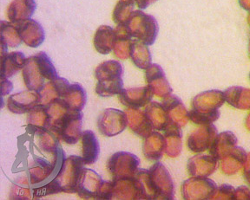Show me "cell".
<instances>
[{
	"instance_id": "cell-1",
	"label": "cell",
	"mask_w": 250,
	"mask_h": 200,
	"mask_svg": "<svg viewBox=\"0 0 250 200\" xmlns=\"http://www.w3.org/2000/svg\"><path fill=\"white\" fill-rule=\"evenodd\" d=\"M20 148L21 163L27 162L31 184L46 181L64 161L59 139L50 130L28 126L27 133L21 137Z\"/></svg>"
},
{
	"instance_id": "cell-2",
	"label": "cell",
	"mask_w": 250,
	"mask_h": 200,
	"mask_svg": "<svg viewBox=\"0 0 250 200\" xmlns=\"http://www.w3.org/2000/svg\"><path fill=\"white\" fill-rule=\"evenodd\" d=\"M84 165L83 158L80 156L71 155L64 159L54 179L43 186L33 190V199L37 200L60 192L77 193L78 180Z\"/></svg>"
},
{
	"instance_id": "cell-3",
	"label": "cell",
	"mask_w": 250,
	"mask_h": 200,
	"mask_svg": "<svg viewBox=\"0 0 250 200\" xmlns=\"http://www.w3.org/2000/svg\"><path fill=\"white\" fill-rule=\"evenodd\" d=\"M124 70L117 61H107L101 63L95 71L98 80L96 93L101 97H110L119 94L124 90Z\"/></svg>"
},
{
	"instance_id": "cell-4",
	"label": "cell",
	"mask_w": 250,
	"mask_h": 200,
	"mask_svg": "<svg viewBox=\"0 0 250 200\" xmlns=\"http://www.w3.org/2000/svg\"><path fill=\"white\" fill-rule=\"evenodd\" d=\"M126 25L132 37L146 45H152L158 34V24L154 17L142 11H134Z\"/></svg>"
},
{
	"instance_id": "cell-5",
	"label": "cell",
	"mask_w": 250,
	"mask_h": 200,
	"mask_svg": "<svg viewBox=\"0 0 250 200\" xmlns=\"http://www.w3.org/2000/svg\"><path fill=\"white\" fill-rule=\"evenodd\" d=\"M140 160L133 153L117 152L107 162V170L113 180L132 179L139 168Z\"/></svg>"
},
{
	"instance_id": "cell-6",
	"label": "cell",
	"mask_w": 250,
	"mask_h": 200,
	"mask_svg": "<svg viewBox=\"0 0 250 200\" xmlns=\"http://www.w3.org/2000/svg\"><path fill=\"white\" fill-rule=\"evenodd\" d=\"M83 118V114L81 111L70 110L53 133L66 144L74 145L82 136Z\"/></svg>"
},
{
	"instance_id": "cell-7",
	"label": "cell",
	"mask_w": 250,
	"mask_h": 200,
	"mask_svg": "<svg viewBox=\"0 0 250 200\" xmlns=\"http://www.w3.org/2000/svg\"><path fill=\"white\" fill-rule=\"evenodd\" d=\"M128 126L126 113L116 109H104L98 118V127L102 135L113 137L125 131Z\"/></svg>"
},
{
	"instance_id": "cell-8",
	"label": "cell",
	"mask_w": 250,
	"mask_h": 200,
	"mask_svg": "<svg viewBox=\"0 0 250 200\" xmlns=\"http://www.w3.org/2000/svg\"><path fill=\"white\" fill-rule=\"evenodd\" d=\"M148 171L156 200H173L175 188L168 170L162 163L157 162Z\"/></svg>"
},
{
	"instance_id": "cell-9",
	"label": "cell",
	"mask_w": 250,
	"mask_h": 200,
	"mask_svg": "<svg viewBox=\"0 0 250 200\" xmlns=\"http://www.w3.org/2000/svg\"><path fill=\"white\" fill-rule=\"evenodd\" d=\"M216 185L211 180L205 179L204 177H195L183 184V196L185 200H207L210 199L213 194L209 192H215Z\"/></svg>"
},
{
	"instance_id": "cell-10",
	"label": "cell",
	"mask_w": 250,
	"mask_h": 200,
	"mask_svg": "<svg viewBox=\"0 0 250 200\" xmlns=\"http://www.w3.org/2000/svg\"><path fill=\"white\" fill-rule=\"evenodd\" d=\"M40 92L39 91H22L12 94L7 100V109L13 114L29 113L34 107L40 103Z\"/></svg>"
},
{
	"instance_id": "cell-11",
	"label": "cell",
	"mask_w": 250,
	"mask_h": 200,
	"mask_svg": "<svg viewBox=\"0 0 250 200\" xmlns=\"http://www.w3.org/2000/svg\"><path fill=\"white\" fill-rule=\"evenodd\" d=\"M101 176L92 169L83 168L81 171L78 183L77 193L81 199H96L103 183Z\"/></svg>"
},
{
	"instance_id": "cell-12",
	"label": "cell",
	"mask_w": 250,
	"mask_h": 200,
	"mask_svg": "<svg viewBox=\"0 0 250 200\" xmlns=\"http://www.w3.org/2000/svg\"><path fill=\"white\" fill-rule=\"evenodd\" d=\"M216 136L217 130L214 125H202L189 135L187 145L192 152L201 153L210 147Z\"/></svg>"
},
{
	"instance_id": "cell-13",
	"label": "cell",
	"mask_w": 250,
	"mask_h": 200,
	"mask_svg": "<svg viewBox=\"0 0 250 200\" xmlns=\"http://www.w3.org/2000/svg\"><path fill=\"white\" fill-rule=\"evenodd\" d=\"M15 25L22 41L29 47H39L43 43L45 35L42 25L39 22L29 18L17 23Z\"/></svg>"
},
{
	"instance_id": "cell-14",
	"label": "cell",
	"mask_w": 250,
	"mask_h": 200,
	"mask_svg": "<svg viewBox=\"0 0 250 200\" xmlns=\"http://www.w3.org/2000/svg\"><path fill=\"white\" fill-rule=\"evenodd\" d=\"M145 79L153 94L164 98L171 93L172 89L165 78L163 69L157 64H150L146 69Z\"/></svg>"
},
{
	"instance_id": "cell-15",
	"label": "cell",
	"mask_w": 250,
	"mask_h": 200,
	"mask_svg": "<svg viewBox=\"0 0 250 200\" xmlns=\"http://www.w3.org/2000/svg\"><path fill=\"white\" fill-rule=\"evenodd\" d=\"M118 95L119 101L123 105L129 109H140L148 105L154 94L149 87L146 86L123 90Z\"/></svg>"
},
{
	"instance_id": "cell-16",
	"label": "cell",
	"mask_w": 250,
	"mask_h": 200,
	"mask_svg": "<svg viewBox=\"0 0 250 200\" xmlns=\"http://www.w3.org/2000/svg\"><path fill=\"white\" fill-rule=\"evenodd\" d=\"M125 113L129 128L139 137L146 138L152 133V124L145 111H141L139 109H128Z\"/></svg>"
},
{
	"instance_id": "cell-17",
	"label": "cell",
	"mask_w": 250,
	"mask_h": 200,
	"mask_svg": "<svg viewBox=\"0 0 250 200\" xmlns=\"http://www.w3.org/2000/svg\"><path fill=\"white\" fill-rule=\"evenodd\" d=\"M23 82L28 90L30 91H40L44 86V77L39 70V65L36 62L34 55H31L26 60L25 65L22 71Z\"/></svg>"
},
{
	"instance_id": "cell-18",
	"label": "cell",
	"mask_w": 250,
	"mask_h": 200,
	"mask_svg": "<svg viewBox=\"0 0 250 200\" xmlns=\"http://www.w3.org/2000/svg\"><path fill=\"white\" fill-rule=\"evenodd\" d=\"M117 41L115 29L109 25H101L94 36V47L98 53L107 55L113 51Z\"/></svg>"
},
{
	"instance_id": "cell-19",
	"label": "cell",
	"mask_w": 250,
	"mask_h": 200,
	"mask_svg": "<svg viewBox=\"0 0 250 200\" xmlns=\"http://www.w3.org/2000/svg\"><path fill=\"white\" fill-rule=\"evenodd\" d=\"M35 10L34 0H13L8 6V18L13 24H17L23 20L29 19Z\"/></svg>"
},
{
	"instance_id": "cell-20",
	"label": "cell",
	"mask_w": 250,
	"mask_h": 200,
	"mask_svg": "<svg viewBox=\"0 0 250 200\" xmlns=\"http://www.w3.org/2000/svg\"><path fill=\"white\" fill-rule=\"evenodd\" d=\"M27 58L22 52L14 51L1 55V79H7L22 70Z\"/></svg>"
},
{
	"instance_id": "cell-21",
	"label": "cell",
	"mask_w": 250,
	"mask_h": 200,
	"mask_svg": "<svg viewBox=\"0 0 250 200\" xmlns=\"http://www.w3.org/2000/svg\"><path fill=\"white\" fill-rule=\"evenodd\" d=\"M82 158L85 165H92L98 161L100 145L93 131L85 130L82 133Z\"/></svg>"
},
{
	"instance_id": "cell-22",
	"label": "cell",
	"mask_w": 250,
	"mask_h": 200,
	"mask_svg": "<svg viewBox=\"0 0 250 200\" xmlns=\"http://www.w3.org/2000/svg\"><path fill=\"white\" fill-rule=\"evenodd\" d=\"M164 109L167 111L169 120L175 122L179 127H184L187 122L188 113L183 102L176 95H167L163 102Z\"/></svg>"
},
{
	"instance_id": "cell-23",
	"label": "cell",
	"mask_w": 250,
	"mask_h": 200,
	"mask_svg": "<svg viewBox=\"0 0 250 200\" xmlns=\"http://www.w3.org/2000/svg\"><path fill=\"white\" fill-rule=\"evenodd\" d=\"M70 85L66 79L61 77H58L53 81H50V83H45L43 90L40 91L41 99L39 104L46 106L54 100L62 98V95Z\"/></svg>"
},
{
	"instance_id": "cell-24",
	"label": "cell",
	"mask_w": 250,
	"mask_h": 200,
	"mask_svg": "<svg viewBox=\"0 0 250 200\" xmlns=\"http://www.w3.org/2000/svg\"><path fill=\"white\" fill-rule=\"evenodd\" d=\"M111 200H141L135 179H120L112 181Z\"/></svg>"
},
{
	"instance_id": "cell-25",
	"label": "cell",
	"mask_w": 250,
	"mask_h": 200,
	"mask_svg": "<svg viewBox=\"0 0 250 200\" xmlns=\"http://www.w3.org/2000/svg\"><path fill=\"white\" fill-rule=\"evenodd\" d=\"M165 138L157 132H152L145 138L143 153L148 161H159L165 150Z\"/></svg>"
},
{
	"instance_id": "cell-26",
	"label": "cell",
	"mask_w": 250,
	"mask_h": 200,
	"mask_svg": "<svg viewBox=\"0 0 250 200\" xmlns=\"http://www.w3.org/2000/svg\"><path fill=\"white\" fill-rule=\"evenodd\" d=\"M216 166V159L213 156L197 155L188 162V173L195 177H207L214 172Z\"/></svg>"
},
{
	"instance_id": "cell-27",
	"label": "cell",
	"mask_w": 250,
	"mask_h": 200,
	"mask_svg": "<svg viewBox=\"0 0 250 200\" xmlns=\"http://www.w3.org/2000/svg\"><path fill=\"white\" fill-rule=\"evenodd\" d=\"M117 41L114 47V55L121 60L129 58L130 56V49L133 40L129 33V28L126 24H117L115 29Z\"/></svg>"
},
{
	"instance_id": "cell-28",
	"label": "cell",
	"mask_w": 250,
	"mask_h": 200,
	"mask_svg": "<svg viewBox=\"0 0 250 200\" xmlns=\"http://www.w3.org/2000/svg\"><path fill=\"white\" fill-rule=\"evenodd\" d=\"M145 113L151 122L153 128L156 130L164 131L170 121L164 105L158 102H149L145 108Z\"/></svg>"
},
{
	"instance_id": "cell-29",
	"label": "cell",
	"mask_w": 250,
	"mask_h": 200,
	"mask_svg": "<svg viewBox=\"0 0 250 200\" xmlns=\"http://www.w3.org/2000/svg\"><path fill=\"white\" fill-rule=\"evenodd\" d=\"M62 99L69 109L74 111H82L87 101L85 90L79 83L70 84Z\"/></svg>"
},
{
	"instance_id": "cell-30",
	"label": "cell",
	"mask_w": 250,
	"mask_h": 200,
	"mask_svg": "<svg viewBox=\"0 0 250 200\" xmlns=\"http://www.w3.org/2000/svg\"><path fill=\"white\" fill-rule=\"evenodd\" d=\"M130 57L133 63L141 70H146L151 64V54L148 45L133 40L130 49Z\"/></svg>"
},
{
	"instance_id": "cell-31",
	"label": "cell",
	"mask_w": 250,
	"mask_h": 200,
	"mask_svg": "<svg viewBox=\"0 0 250 200\" xmlns=\"http://www.w3.org/2000/svg\"><path fill=\"white\" fill-rule=\"evenodd\" d=\"M138 192L140 193L141 200H156V193L154 192L149 171L138 168L134 177Z\"/></svg>"
},
{
	"instance_id": "cell-32",
	"label": "cell",
	"mask_w": 250,
	"mask_h": 200,
	"mask_svg": "<svg viewBox=\"0 0 250 200\" xmlns=\"http://www.w3.org/2000/svg\"><path fill=\"white\" fill-rule=\"evenodd\" d=\"M22 42L23 41L15 24L1 21V43H4L9 47L15 48Z\"/></svg>"
},
{
	"instance_id": "cell-33",
	"label": "cell",
	"mask_w": 250,
	"mask_h": 200,
	"mask_svg": "<svg viewBox=\"0 0 250 200\" xmlns=\"http://www.w3.org/2000/svg\"><path fill=\"white\" fill-rule=\"evenodd\" d=\"M135 0H119L113 12L114 22L117 24H126L132 15Z\"/></svg>"
},
{
	"instance_id": "cell-34",
	"label": "cell",
	"mask_w": 250,
	"mask_h": 200,
	"mask_svg": "<svg viewBox=\"0 0 250 200\" xmlns=\"http://www.w3.org/2000/svg\"><path fill=\"white\" fill-rule=\"evenodd\" d=\"M34 57L44 79L49 81H53L55 79L59 77L56 71V68L45 52L40 51L38 54L34 55Z\"/></svg>"
},
{
	"instance_id": "cell-35",
	"label": "cell",
	"mask_w": 250,
	"mask_h": 200,
	"mask_svg": "<svg viewBox=\"0 0 250 200\" xmlns=\"http://www.w3.org/2000/svg\"><path fill=\"white\" fill-rule=\"evenodd\" d=\"M47 115L46 106L39 104L34 107L28 113L27 123L28 125L38 128L47 129Z\"/></svg>"
},
{
	"instance_id": "cell-36",
	"label": "cell",
	"mask_w": 250,
	"mask_h": 200,
	"mask_svg": "<svg viewBox=\"0 0 250 200\" xmlns=\"http://www.w3.org/2000/svg\"><path fill=\"white\" fill-rule=\"evenodd\" d=\"M112 186V181H103L96 200H111Z\"/></svg>"
},
{
	"instance_id": "cell-37",
	"label": "cell",
	"mask_w": 250,
	"mask_h": 200,
	"mask_svg": "<svg viewBox=\"0 0 250 200\" xmlns=\"http://www.w3.org/2000/svg\"><path fill=\"white\" fill-rule=\"evenodd\" d=\"M2 81V96L11 92L12 89V83H10L7 79H1Z\"/></svg>"
},
{
	"instance_id": "cell-38",
	"label": "cell",
	"mask_w": 250,
	"mask_h": 200,
	"mask_svg": "<svg viewBox=\"0 0 250 200\" xmlns=\"http://www.w3.org/2000/svg\"><path fill=\"white\" fill-rule=\"evenodd\" d=\"M157 0H135L136 4L139 9H146L149 4H152Z\"/></svg>"
},
{
	"instance_id": "cell-39",
	"label": "cell",
	"mask_w": 250,
	"mask_h": 200,
	"mask_svg": "<svg viewBox=\"0 0 250 200\" xmlns=\"http://www.w3.org/2000/svg\"><path fill=\"white\" fill-rule=\"evenodd\" d=\"M240 4L246 10H250V0H239Z\"/></svg>"
}]
</instances>
